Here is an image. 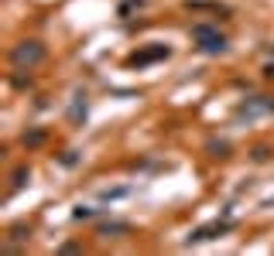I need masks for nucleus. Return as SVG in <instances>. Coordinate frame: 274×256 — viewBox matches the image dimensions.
<instances>
[{"instance_id":"obj_1","label":"nucleus","mask_w":274,"mask_h":256,"mask_svg":"<svg viewBox=\"0 0 274 256\" xmlns=\"http://www.w3.org/2000/svg\"><path fill=\"white\" fill-rule=\"evenodd\" d=\"M192 38L199 41V48H203V52H223V48H226L223 34H216L209 24H196V28H192Z\"/></svg>"},{"instance_id":"obj_2","label":"nucleus","mask_w":274,"mask_h":256,"mask_svg":"<svg viewBox=\"0 0 274 256\" xmlns=\"http://www.w3.org/2000/svg\"><path fill=\"white\" fill-rule=\"evenodd\" d=\"M10 58H14V65H38L45 58V48H41L38 41H24V45H17V48L10 52Z\"/></svg>"},{"instance_id":"obj_3","label":"nucleus","mask_w":274,"mask_h":256,"mask_svg":"<svg viewBox=\"0 0 274 256\" xmlns=\"http://www.w3.org/2000/svg\"><path fill=\"white\" fill-rule=\"evenodd\" d=\"M100 232H103V236H117V232H131V226H127V222H113V226H103Z\"/></svg>"}]
</instances>
